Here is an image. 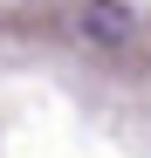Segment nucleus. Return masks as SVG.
<instances>
[{"label":"nucleus","instance_id":"f257e3e1","mask_svg":"<svg viewBox=\"0 0 151 158\" xmlns=\"http://www.w3.org/2000/svg\"><path fill=\"white\" fill-rule=\"evenodd\" d=\"M76 35L83 41H131V7H124V0H83V7H76Z\"/></svg>","mask_w":151,"mask_h":158}]
</instances>
